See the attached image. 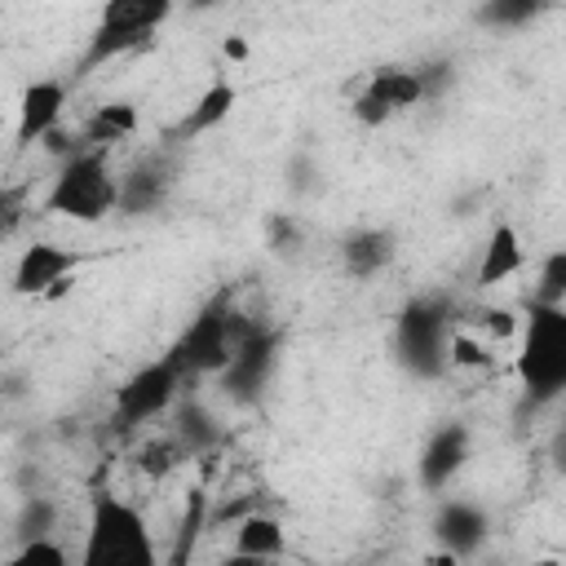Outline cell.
Returning <instances> with one entry per match:
<instances>
[{
	"mask_svg": "<svg viewBox=\"0 0 566 566\" xmlns=\"http://www.w3.org/2000/svg\"><path fill=\"white\" fill-rule=\"evenodd\" d=\"M429 102L424 97V80H420V66H376L367 71V80L358 84L354 93V119L363 128H380L398 115H407L411 106Z\"/></svg>",
	"mask_w": 566,
	"mask_h": 566,
	"instance_id": "9",
	"label": "cell"
},
{
	"mask_svg": "<svg viewBox=\"0 0 566 566\" xmlns=\"http://www.w3.org/2000/svg\"><path fill=\"white\" fill-rule=\"evenodd\" d=\"M172 433L190 455H208L221 442V420L208 402H199L195 394H181L172 402Z\"/></svg>",
	"mask_w": 566,
	"mask_h": 566,
	"instance_id": "17",
	"label": "cell"
},
{
	"mask_svg": "<svg viewBox=\"0 0 566 566\" xmlns=\"http://www.w3.org/2000/svg\"><path fill=\"white\" fill-rule=\"evenodd\" d=\"M420 80H424V97H442L451 84H455V66L447 57H433V62H420Z\"/></svg>",
	"mask_w": 566,
	"mask_h": 566,
	"instance_id": "28",
	"label": "cell"
},
{
	"mask_svg": "<svg viewBox=\"0 0 566 566\" xmlns=\"http://www.w3.org/2000/svg\"><path fill=\"white\" fill-rule=\"evenodd\" d=\"M190 451L177 442V433L168 429V433H159V438H146L142 447H137V469L146 473V478H168L181 460H186Z\"/></svg>",
	"mask_w": 566,
	"mask_h": 566,
	"instance_id": "22",
	"label": "cell"
},
{
	"mask_svg": "<svg viewBox=\"0 0 566 566\" xmlns=\"http://www.w3.org/2000/svg\"><path fill=\"white\" fill-rule=\"evenodd\" d=\"M212 513L203 509V495L195 491L190 495V504H186V517H181V544H177V553H172V562H186L190 557V548H195V535L203 531V522H208Z\"/></svg>",
	"mask_w": 566,
	"mask_h": 566,
	"instance_id": "26",
	"label": "cell"
},
{
	"mask_svg": "<svg viewBox=\"0 0 566 566\" xmlns=\"http://www.w3.org/2000/svg\"><path fill=\"white\" fill-rule=\"evenodd\" d=\"M287 548V535H283V522L274 513H248L234 522V553L239 557H252V562H265V557H283Z\"/></svg>",
	"mask_w": 566,
	"mask_h": 566,
	"instance_id": "19",
	"label": "cell"
},
{
	"mask_svg": "<svg viewBox=\"0 0 566 566\" xmlns=\"http://www.w3.org/2000/svg\"><path fill=\"white\" fill-rule=\"evenodd\" d=\"M522 261H526V252H522V239H517V230L509 226V221H500L491 234H486V248H482V261H478V287H495V283H504V279H513L517 270H522Z\"/></svg>",
	"mask_w": 566,
	"mask_h": 566,
	"instance_id": "18",
	"label": "cell"
},
{
	"mask_svg": "<svg viewBox=\"0 0 566 566\" xmlns=\"http://www.w3.org/2000/svg\"><path fill=\"white\" fill-rule=\"evenodd\" d=\"M177 0H106L97 13V27L88 31L84 57H80V75L142 49L168 18H172Z\"/></svg>",
	"mask_w": 566,
	"mask_h": 566,
	"instance_id": "5",
	"label": "cell"
},
{
	"mask_svg": "<svg viewBox=\"0 0 566 566\" xmlns=\"http://www.w3.org/2000/svg\"><path fill=\"white\" fill-rule=\"evenodd\" d=\"M429 531H433V539H438L451 557H473V553L486 544V535H491V517H486L482 504L455 495V500H442V504L433 509Z\"/></svg>",
	"mask_w": 566,
	"mask_h": 566,
	"instance_id": "12",
	"label": "cell"
},
{
	"mask_svg": "<svg viewBox=\"0 0 566 566\" xmlns=\"http://www.w3.org/2000/svg\"><path fill=\"white\" fill-rule=\"evenodd\" d=\"M66 97H71V84L66 80H35V84H27V93L18 102V146L44 142L62 124Z\"/></svg>",
	"mask_w": 566,
	"mask_h": 566,
	"instance_id": "14",
	"label": "cell"
},
{
	"mask_svg": "<svg viewBox=\"0 0 566 566\" xmlns=\"http://www.w3.org/2000/svg\"><path fill=\"white\" fill-rule=\"evenodd\" d=\"M44 212L84 221V226L119 212V177L111 172L102 146H84L71 159H62V168L44 195Z\"/></svg>",
	"mask_w": 566,
	"mask_h": 566,
	"instance_id": "4",
	"label": "cell"
},
{
	"mask_svg": "<svg viewBox=\"0 0 566 566\" xmlns=\"http://www.w3.org/2000/svg\"><path fill=\"white\" fill-rule=\"evenodd\" d=\"M394 252H398L394 230H385V226H363V230H354V234L340 239V270H345L349 279H376V274L394 261Z\"/></svg>",
	"mask_w": 566,
	"mask_h": 566,
	"instance_id": "16",
	"label": "cell"
},
{
	"mask_svg": "<svg viewBox=\"0 0 566 566\" xmlns=\"http://www.w3.org/2000/svg\"><path fill=\"white\" fill-rule=\"evenodd\" d=\"M557 0H482V9H478V22L482 27H504V31H513V27H531L539 13H548Z\"/></svg>",
	"mask_w": 566,
	"mask_h": 566,
	"instance_id": "21",
	"label": "cell"
},
{
	"mask_svg": "<svg viewBox=\"0 0 566 566\" xmlns=\"http://www.w3.org/2000/svg\"><path fill=\"white\" fill-rule=\"evenodd\" d=\"M455 305L442 292L411 296L394 314V358L416 380H438L451 367V340H455Z\"/></svg>",
	"mask_w": 566,
	"mask_h": 566,
	"instance_id": "1",
	"label": "cell"
},
{
	"mask_svg": "<svg viewBox=\"0 0 566 566\" xmlns=\"http://www.w3.org/2000/svg\"><path fill=\"white\" fill-rule=\"evenodd\" d=\"M13 562H18V566H35V562L62 566V562H66V548H62V544H53L49 535H40V539H27V544H18Z\"/></svg>",
	"mask_w": 566,
	"mask_h": 566,
	"instance_id": "27",
	"label": "cell"
},
{
	"mask_svg": "<svg viewBox=\"0 0 566 566\" xmlns=\"http://www.w3.org/2000/svg\"><path fill=\"white\" fill-rule=\"evenodd\" d=\"M186 367L177 363V354L168 349L164 358L146 363L142 371H133L119 389H115V407H111V429L115 433H133L137 424L172 411V402L181 398V385H186Z\"/></svg>",
	"mask_w": 566,
	"mask_h": 566,
	"instance_id": "6",
	"label": "cell"
},
{
	"mask_svg": "<svg viewBox=\"0 0 566 566\" xmlns=\"http://www.w3.org/2000/svg\"><path fill=\"white\" fill-rule=\"evenodd\" d=\"M133 133H137V106L124 102V97L97 106V111L84 119V128H80L84 146H102V150H111L115 142H128Z\"/></svg>",
	"mask_w": 566,
	"mask_h": 566,
	"instance_id": "20",
	"label": "cell"
},
{
	"mask_svg": "<svg viewBox=\"0 0 566 566\" xmlns=\"http://www.w3.org/2000/svg\"><path fill=\"white\" fill-rule=\"evenodd\" d=\"M531 301H544V305H566V248H553V252L539 261Z\"/></svg>",
	"mask_w": 566,
	"mask_h": 566,
	"instance_id": "25",
	"label": "cell"
},
{
	"mask_svg": "<svg viewBox=\"0 0 566 566\" xmlns=\"http://www.w3.org/2000/svg\"><path fill=\"white\" fill-rule=\"evenodd\" d=\"M265 248L283 261H296L301 248H305V226L292 217V212H270L265 221Z\"/></svg>",
	"mask_w": 566,
	"mask_h": 566,
	"instance_id": "24",
	"label": "cell"
},
{
	"mask_svg": "<svg viewBox=\"0 0 566 566\" xmlns=\"http://www.w3.org/2000/svg\"><path fill=\"white\" fill-rule=\"evenodd\" d=\"M517 380L531 402H553L566 394V305L526 301Z\"/></svg>",
	"mask_w": 566,
	"mask_h": 566,
	"instance_id": "3",
	"label": "cell"
},
{
	"mask_svg": "<svg viewBox=\"0 0 566 566\" xmlns=\"http://www.w3.org/2000/svg\"><path fill=\"white\" fill-rule=\"evenodd\" d=\"M469 451H473L469 424H460V420L438 424V429L424 438L420 460H416V482H420V491H429V495L447 491V486L460 478V469L469 464Z\"/></svg>",
	"mask_w": 566,
	"mask_h": 566,
	"instance_id": "11",
	"label": "cell"
},
{
	"mask_svg": "<svg viewBox=\"0 0 566 566\" xmlns=\"http://www.w3.org/2000/svg\"><path fill=\"white\" fill-rule=\"evenodd\" d=\"M155 535L137 504L97 491L88 504V531H84V566H155Z\"/></svg>",
	"mask_w": 566,
	"mask_h": 566,
	"instance_id": "2",
	"label": "cell"
},
{
	"mask_svg": "<svg viewBox=\"0 0 566 566\" xmlns=\"http://www.w3.org/2000/svg\"><path fill=\"white\" fill-rule=\"evenodd\" d=\"M239 323H243V314L234 310L230 292H221V296L208 301V305L190 318V327L177 336V345H172L177 363H181L190 376H208V371L221 376V367L230 363V354H234V345H239Z\"/></svg>",
	"mask_w": 566,
	"mask_h": 566,
	"instance_id": "7",
	"label": "cell"
},
{
	"mask_svg": "<svg viewBox=\"0 0 566 566\" xmlns=\"http://www.w3.org/2000/svg\"><path fill=\"white\" fill-rule=\"evenodd\" d=\"M451 363H460V367H482V363H491V358H486V349H482L478 340H469L464 332H455V340H451Z\"/></svg>",
	"mask_w": 566,
	"mask_h": 566,
	"instance_id": "29",
	"label": "cell"
},
{
	"mask_svg": "<svg viewBox=\"0 0 566 566\" xmlns=\"http://www.w3.org/2000/svg\"><path fill=\"white\" fill-rule=\"evenodd\" d=\"M190 13H203V9H212V4H221V0H181Z\"/></svg>",
	"mask_w": 566,
	"mask_h": 566,
	"instance_id": "32",
	"label": "cell"
},
{
	"mask_svg": "<svg viewBox=\"0 0 566 566\" xmlns=\"http://www.w3.org/2000/svg\"><path fill=\"white\" fill-rule=\"evenodd\" d=\"M279 354H283V336L279 327L243 314L239 323V345L230 354V363L221 367V389L230 402H256L279 367Z\"/></svg>",
	"mask_w": 566,
	"mask_h": 566,
	"instance_id": "8",
	"label": "cell"
},
{
	"mask_svg": "<svg viewBox=\"0 0 566 566\" xmlns=\"http://www.w3.org/2000/svg\"><path fill=\"white\" fill-rule=\"evenodd\" d=\"M80 252L62 248V243H31L22 248L18 265H13V292L18 296H40V292H53L62 279H71L80 270Z\"/></svg>",
	"mask_w": 566,
	"mask_h": 566,
	"instance_id": "13",
	"label": "cell"
},
{
	"mask_svg": "<svg viewBox=\"0 0 566 566\" xmlns=\"http://www.w3.org/2000/svg\"><path fill=\"white\" fill-rule=\"evenodd\" d=\"M239 106V88L230 84V80H212L199 97H195V106L168 128V142H195V137H203V133H212L217 124H226L230 119V111Z\"/></svg>",
	"mask_w": 566,
	"mask_h": 566,
	"instance_id": "15",
	"label": "cell"
},
{
	"mask_svg": "<svg viewBox=\"0 0 566 566\" xmlns=\"http://www.w3.org/2000/svg\"><path fill=\"white\" fill-rule=\"evenodd\" d=\"M177 190V164L168 150H150L119 177V212L124 217H150L159 212Z\"/></svg>",
	"mask_w": 566,
	"mask_h": 566,
	"instance_id": "10",
	"label": "cell"
},
{
	"mask_svg": "<svg viewBox=\"0 0 566 566\" xmlns=\"http://www.w3.org/2000/svg\"><path fill=\"white\" fill-rule=\"evenodd\" d=\"M53 526H57V504H53L49 495H35V491H31V495L18 504V517H13L18 544L40 539V535H53Z\"/></svg>",
	"mask_w": 566,
	"mask_h": 566,
	"instance_id": "23",
	"label": "cell"
},
{
	"mask_svg": "<svg viewBox=\"0 0 566 566\" xmlns=\"http://www.w3.org/2000/svg\"><path fill=\"white\" fill-rule=\"evenodd\" d=\"M226 57H248V44L243 40H226Z\"/></svg>",
	"mask_w": 566,
	"mask_h": 566,
	"instance_id": "31",
	"label": "cell"
},
{
	"mask_svg": "<svg viewBox=\"0 0 566 566\" xmlns=\"http://www.w3.org/2000/svg\"><path fill=\"white\" fill-rule=\"evenodd\" d=\"M486 327H491L495 336H509V332H517V318H513L509 310H491V314H486Z\"/></svg>",
	"mask_w": 566,
	"mask_h": 566,
	"instance_id": "30",
	"label": "cell"
}]
</instances>
